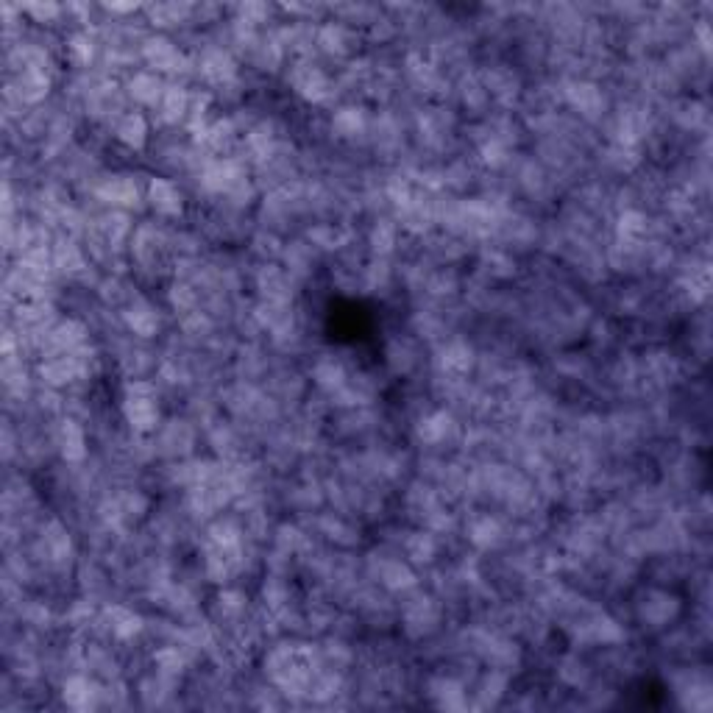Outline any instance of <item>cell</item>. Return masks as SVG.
Here are the masks:
<instances>
[{
    "mask_svg": "<svg viewBox=\"0 0 713 713\" xmlns=\"http://www.w3.org/2000/svg\"><path fill=\"white\" fill-rule=\"evenodd\" d=\"M477 351L474 346L463 338H449L438 346V357H435V374L446 376H463L466 379L474 368H477Z\"/></svg>",
    "mask_w": 713,
    "mask_h": 713,
    "instance_id": "obj_8",
    "label": "cell"
},
{
    "mask_svg": "<svg viewBox=\"0 0 713 713\" xmlns=\"http://www.w3.org/2000/svg\"><path fill=\"white\" fill-rule=\"evenodd\" d=\"M368 129H371V117L365 115L363 106H340L338 112L332 115V123H329V131L335 134V140H343V143L357 145V140H365L368 143Z\"/></svg>",
    "mask_w": 713,
    "mask_h": 713,
    "instance_id": "obj_11",
    "label": "cell"
},
{
    "mask_svg": "<svg viewBox=\"0 0 713 713\" xmlns=\"http://www.w3.org/2000/svg\"><path fill=\"white\" fill-rule=\"evenodd\" d=\"M151 441H154L156 457L170 460V463L187 460L195 449V424L190 418L173 415V418L159 424V429H156Z\"/></svg>",
    "mask_w": 713,
    "mask_h": 713,
    "instance_id": "obj_3",
    "label": "cell"
},
{
    "mask_svg": "<svg viewBox=\"0 0 713 713\" xmlns=\"http://www.w3.org/2000/svg\"><path fill=\"white\" fill-rule=\"evenodd\" d=\"M112 134H115V140L123 145V148L143 151L145 145L151 143V123H148V117H145L143 112H126V115L120 117L115 126H112Z\"/></svg>",
    "mask_w": 713,
    "mask_h": 713,
    "instance_id": "obj_14",
    "label": "cell"
},
{
    "mask_svg": "<svg viewBox=\"0 0 713 713\" xmlns=\"http://www.w3.org/2000/svg\"><path fill=\"white\" fill-rule=\"evenodd\" d=\"M162 388L151 379H126L120 413L137 435H151L162 424Z\"/></svg>",
    "mask_w": 713,
    "mask_h": 713,
    "instance_id": "obj_1",
    "label": "cell"
},
{
    "mask_svg": "<svg viewBox=\"0 0 713 713\" xmlns=\"http://www.w3.org/2000/svg\"><path fill=\"white\" fill-rule=\"evenodd\" d=\"M638 619L652 627H666V624L675 619L677 613V599L669 597L666 591H649L644 602H638Z\"/></svg>",
    "mask_w": 713,
    "mask_h": 713,
    "instance_id": "obj_17",
    "label": "cell"
},
{
    "mask_svg": "<svg viewBox=\"0 0 713 713\" xmlns=\"http://www.w3.org/2000/svg\"><path fill=\"white\" fill-rule=\"evenodd\" d=\"M20 12H23V17H28L31 23H37V26L42 28H51L65 17V6H59V3H23Z\"/></svg>",
    "mask_w": 713,
    "mask_h": 713,
    "instance_id": "obj_20",
    "label": "cell"
},
{
    "mask_svg": "<svg viewBox=\"0 0 713 713\" xmlns=\"http://www.w3.org/2000/svg\"><path fill=\"white\" fill-rule=\"evenodd\" d=\"M418 363H421V357H418V349L410 338H396L388 346V365L393 374H413Z\"/></svg>",
    "mask_w": 713,
    "mask_h": 713,
    "instance_id": "obj_19",
    "label": "cell"
},
{
    "mask_svg": "<svg viewBox=\"0 0 713 713\" xmlns=\"http://www.w3.org/2000/svg\"><path fill=\"white\" fill-rule=\"evenodd\" d=\"M62 53H65L67 65L73 67V73H84V70H95V65L101 62L104 45H101V39H98L95 31L76 28V31H70L65 37Z\"/></svg>",
    "mask_w": 713,
    "mask_h": 713,
    "instance_id": "obj_5",
    "label": "cell"
},
{
    "mask_svg": "<svg viewBox=\"0 0 713 713\" xmlns=\"http://www.w3.org/2000/svg\"><path fill=\"white\" fill-rule=\"evenodd\" d=\"M165 87H168V81L159 76V73H154V70H134V73H129V78H126V95H129V101L148 106V109H154V106L159 104Z\"/></svg>",
    "mask_w": 713,
    "mask_h": 713,
    "instance_id": "obj_12",
    "label": "cell"
},
{
    "mask_svg": "<svg viewBox=\"0 0 713 713\" xmlns=\"http://www.w3.org/2000/svg\"><path fill=\"white\" fill-rule=\"evenodd\" d=\"M51 435L56 454L70 463V466H81L90 457V441H87V427L70 418V415H59L51 421Z\"/></svg>",
    "mask_w": 713,
    "mask_h": 713,
    "instance_id": "obj_4",
    "label": "cell"
},
{
    "mask_svg": "<svg viewBox=\"0 0 713 713\" xmlns=\"http://www.w3.org/2000/svg\"><path fill=\"white\" fill-rule=\"evenodd\" d=\"M104 12L112 14V20H120L123 14H134L140 12V6L137 3H106Z\"/></svg>",
    "mask_w": 713,
    "mask_h": 713,
    "instance_id": "obj_21",
    "label": "cell"
},
{
    "mask_svg": "<svg viewBox=\"0 0 713 713\" xmlns=\"http://www.w3.org/2000/svg\"><path fill=\"white\" fill-rule=\"evenodd\" d=\"M318 257H321V251L312 246L310 240H290V243H285V248H282V257H279V260H285V271L301 282V279H307V276L315 273Z\"/></svg>",
    "mask_w": 713,
    "mask_h": 713,
    "instance_id": "obj_15",
    "label": "cell"
},
{
    "mask_svg": "<svg viewBox=\"0 0 713 713\" xmlns=\"http://www.w3.org/2000/svg\"><path fill=\"white\" fill-rule=\"evenodd\" d=\"M287 84L304 104H329L338 95V81L315 59H293L287 67Z\"/></svg>",
    "mask_w": 713,
    "mask_h": 713,
    "instance_id": "obj_2",
    "label": "cell"
},
{
    "mask_svg": "<svg viewBox=\"0 0 713 713\" xmlns=\"http://www.w3.org/2000/svg\"><path fill=\"white\" fill-rule=\"evenodd\" d=\"M193 9L190 3H154V6H143L145 20L154 28H182L187 23H193Z\"/></svg>",
    "mask_w": 713,
    "mask_h": 713,
    "instance_id": "obj_18",
    "label": "cell"
},
{
    "mask_svg": "<svg viewBox=\"0 0 713 713\" xmlns=\"http://www.w3.org/2000/svg\"><path fill=\"white\" fill-rule=\"evenodd\" d=\"M357 42H360L357 31L346 23H340V20H332V23L318 28V39H315L318 51L329 59H351L360 48Z\"/></svg>",
    "mask_w": 713,
    "mask_h": 713,
    "instance_id": "obj_9",
    "label": "cell"
},
{
    "mask_svg": "<svg viewBox=\"0 0 713 713\" xmlns=\"http://www.w3.org/2000/svg\"><path fill=\"white\" fill-rule=\"evenodd\" d=\"M349 376L351 374L346 371V365L340 363L338 357H329V354L318 357L315 365H312V382H315V388L321 390L324 396H329V399H335L340 390L346 388Z\"/></svg>",
    "mask_w": 713,
    "mask_h": 713,
    "instance_id": "obj_13",
    "label": "cell"
},
{
    "mask_svg": "<svg viewBox=\"0 0 713 713\" xmlns=\"http://www.w3.org/2000/svg\"><path fill=\"white\" fill-rule=\"evenodd\" d=\"M296 285L299 279H293L282 265H257L254 271V287L260 301H279V304H293L296 299Z\"/></svg>",
    "mask_w": 713,
    "mask_h": 713,
    "instance_id": "obj_7",
    "label": "cell"
},
{
    "mask_svg": "<svg viewBox=\"0 0 713 713\" xmlns=\"http://www.w3.org/2000/svg\"><path fill=\"white\" fill-rule=\"evenodd\" d=\"M399 237H402V229L393 218H376L368 229V251L379 260H388L390 254L399 251Z\"/></svg>",
    "mask_w": 713,
    "mask_h": 713,
    "instance_id": "obj_16",
    "label": "cell"
},
{
    "mask_svg": "<svg viewBox=\"0 0 713 713\" xmlns=\"http://www.w3.org/2000/svg\"><path fill=\"white\" fill-rule=\"evenodd\" d=\"M120 318H123V326H126V332L129 335H134L137 340H154L162 335V312L156 310V304H151L148 299H140L131 304L129 310L120 312Z\"/></svg>",
    "mask_w": 713,
    "mask_h": 713,
    "instance_id": "obj_10",
    "label": "cell"
},
{
    "mask_svg": "<svg viewBox=\"0 0 713 713\" xmlns=\"http://www.w3.org/2000/svg\"><path fill=\"white\" fill-rule=\"evenodd\" d=\"M145 201H148V207L159 215V221L179 218L184 212V204H187L179 179H165V176H154V179L148 182V187H145Z\"/></svg>",
    "mask_w": 713,
    "mask_h": 713,
    "instance_id": "obj_6",
    "label": "cell"
}]
</instances>
